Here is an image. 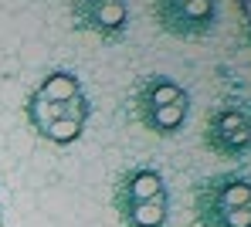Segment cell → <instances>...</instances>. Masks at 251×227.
<instances>
[{"label":"cell","mask_w":251,"mask_h":227,"mask_svg":"<svg viewBox=\"0 0 251 227\" xmlns=\"http://www.w3.org/2000/svg\"><path fill=\"white\" fill-rule=\"evenodd\" d=\"M183 115H187V98H180L173 105H163V109H153V122L150 126H156L160 133H173V129L183 126Z\"/></svg>","instance_id":"ba28073f"},{"label":"cell","mask_w":251,"mask_h":227,"mask_svg":"<svg viewBox=\"0 0 251 227\" xmlns=\"http://www.w3.org/2000/svg\"><path fill=\"white\" fill-rule=\"evenodd\" d=\"M44 136L51 139V142H58V146H65V142H72V139L82 136V122H72V119H58V122H51V126L44 129Z\"/></svg>","instance_id":"30bf717a"},{"label":"cell","mask_w":251,"mask_h":227,"mask_svg":"<svg viewBox=\"0 0 251 227\" xmlns=\"http://www.w3.org/2000/svg\"><path fill=\"white\" fill-rule=\"evenodd\" d=\"M180 98H187L183 91L176 89L173 82H160L156 89H153V109H163V105H173V102H180Z\"/></svg>","instance_id":"7c38bea8"},{"label":"cell","mask_w":251,"mask_h":227,"mask_svg":"<svg viewBox=\"0 0 251 227\" xmlns=\"http://www.w3.org/2000/svg\"><path fill=\"white\" fill-rule=\"evenodd\" d=\"M160 193H163V177H160L156 170H139V173H132L129 183H126V197H129V204L153 200V197H160Z\"/></svg>","instance_id":"277c9868"},{"label":"cell","mask_w":251,"mask_h":227,"mask_svg":"<svg viewBox=\"0 0 251 227\" xmlns=\"http://www.w3.org/2000/svg\"><path fill=\"white\" fill-rule=\"evenodd\" d=\"M214 142H217L224 153H234V149L248 146V142H251V122H248V115H245V112H238V109L221 112V115L214 119Z\"/></svg>","instance_id":"6da1fadb"},{"label":"cell","mask_w":251,"mask_h":227,"mask_svg":"<svg viewBox=\"0 0 251 227\" xmlns=\"http://www.w3.org/2000/svg\"><path fill=\"white\" fill-rule=\"evenodd\" d=\"M221 227H251V207H234L221 214Z\"/></svg>","instance_id":"4fadbf2b"},{"label":"cell","mask_w":251,"mask_h":227,"mask_svg":"<svg viewBox=\"0 0 251 227\" xmlns=\"http://www.w3.org/2000/svg\"><path fill=\"white\" fill-rule=\"evenodd\" d=\"M38 95L48 98V102H54V105H61V102H68L72 95H78V82H75V75H68V71H54L41 85Z\"/></svg>","instance_id":"5b68a950"},{"label":"cell","mask_w":251,"mask_h":227,"mask_svg":"<svg viewBox=\"0 0 251 227\" xmlns=\"http://www.w3.org/2000/svg\"><path fill=\"white\" fill-rule=\"evenodd\" d=\"M85 115H88V102H85V95H72L68 102H61V119H72V122H82L85 126Z\"/></svg>","instance_id":"8fae6325"},{"label":"cell","mask_w":251,"mask_h":227,"mask_svg":"<svg viewBox=\"0 0 251 227\" xmlns=\"http://www.w3.org/2000/svg\"><path fill=\"white\" fill-rule=\"evenodd\" d=\"M173 3H176V7H180V0H173Z\"/></svg>","instance_id":"9a60e30c"},{"label":"cell","mask_w":251,"mask_h":227,"mask_svg":"<svg viewBox=\"0 0 251 227\" xmlns=\"http://www.w3.org/2000/svg\"><path fill=\"white\" fill-rule=\"evenodd\" d=\"M27 119L34 122L38 133H44L51 122L61 119V105H54V102H48V98H41V95H34V98L27 102Z\"/></svg>","instance_id":"52a82bcc"},{"label":"cell","mask_w":251,"mask_h":227,"mask_svg":"<svg viewBox=\"0 0 251 227\" xmlns=\"http://www.w3.org/2000/svg\"><path fill=\"white\" fill-rule=\"evenodd\" d=\"M210 10H214L210 0H180V17L194 21V24H197L194 31H204L210 24Z\"/></svg>","instance_id":"9c48e42d"},{"label":"cell","mask_w":251,"mask_h":227,"mask_svg":"<svg viewBox=\"0 0 251 227\" xmlns=\"http://www.w3.org/2000/svg\"><path fill=\"white\" fill-rule=\"evenodd\" d=\"M126 221L132 227H163L167 224V193H160V197H153V200L129 204Z\"/></svg>","instance_id":"7a4b0ae2"},{"label":"cell","mask_w":251,"mask_h":227,"mask_svg":"<svg viewBox=\"0 0 251 227\" xmlns=\"http://www.w3.org/2000/svg\"><path fill=\"white\" fill-rule=\"evenodd\" d=\"M234 207H251V183L248 180H221L217 183V200L214 210H234Z\"/></svg>","instance_id":"3957f363"},{"label":"cell","mask_w":251,"mask_h":227,"mask_svg":"<svg viewBox=\"0 0 251 227\" xmlns=\"http://www.w3.org/2000/svg\"><path fill=\"white\" fill-rule=\"evenodd\" d=\"M88 3H92V7H99V3H105V0H88Z\"/></svg>","instance_id":"5bb4252c"},{"label":"cell","mask_w":251,"mask_h":227,"mask_svg":"<svg viewBox=\"0 0 251 227\" xmlns=\"http://www.w3.org/2000/svg\"><path fill=\"white\" fill-rule=\"evenodd\" d=\"M126 14H129L126 0H105V3L95 7V27L105 31V34H116L126 27Z\"/></svg>","instance_id":"8992f818"}]
</instances>
